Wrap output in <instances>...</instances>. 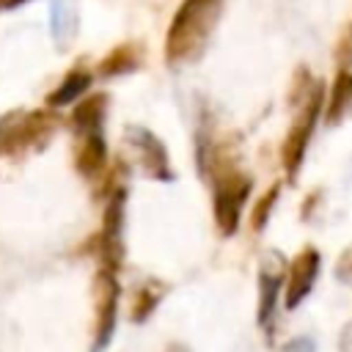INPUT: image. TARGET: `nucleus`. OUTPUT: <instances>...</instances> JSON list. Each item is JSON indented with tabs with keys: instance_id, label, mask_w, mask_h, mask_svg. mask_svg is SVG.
Segmentation results:
<instances>
[{
	"instance_id": "7ed1b4c3",
	"label": "nucleus",
	"mask_w": 352,
	"mask_h": 352,
	"mask_svg": "<svg viewBox=\"0 0 352 352\" xmlns=\"http://www.w3.org/2000/svg\"><path fill=\"white\" fill-rule=\"evenodd\" d=\"M322 104H324V85L316 80L314 88L305 94V99L300 104H294V121H292V126L280 143V165L289 176V182H294L300 173V165L305 160L314 126H316L319 113H322Z\"/></svg>"
},
{
	"instance_id": "6e6552de",
	"label": "nucleus",
	"mask_w": 352,
	"mask_h": 352,
	"mask_svg": "<svg viewBox=\"0 0 352 352\" xmlns=\"http://www.w3.org/2000/svg\"><path fill=\"white\" fill-rule=\"evenodd\" d=\"M319 264H322V256L316 248L305 245L292 261H289V275H286V292H283V305L286 311H294L311 292H314V283L319 278Z\"/></svg>"
},
{
	"instance_id": "6ab92c4d",
	"label": "nucleus",
	"mask_w": 352,
	"mask_h": 352,
	"mask_svg": "<svg viewBox=\"0 0 352 352\" xmlns=\"http://www.w3.org/2000/svg\"><path fill=\"white\" fill-rule=\"evenodd\" d=\"M280 352H316V341L311 336H297L280 346Z\"/></svg>"
},
{
	"instance_id": "dca6fc26",
	"label": "nucleus",
	"mask_w": 352,
	"mask_h": 352,
	"mask_svg": "<svg viewBox=\"0 0 352 352\" xmlns=\"http://www.w3.org/2000/svg\"><path fill=\"white\" fill-rule=\"evenodd\" d=\"M278 195H280V182H275L261 198H258V204L253 206V214H250V228L256 231V234H261L264 228H267V223H270V214H272V206L278 204Z\"/></svg>"
},
{
	"instance_id": "f257e3e1",
	"label": "nucleus",
	"mask_w": 352,
	"mask_h": 352,
	"mask_svg": "<svg viewBox=\"0 0 352 352\" xmlns=\"http://www.w3.org/2000/svg\"><path fill=\"white\" fill-rule=\"evenodd\" d=\"M220 14L223 0H182L165 33V63H195L206 52V44L220 22Z\"/></svg>"
},
{
	"instance_id": "412c9836",
	"label": "nucleus",
	"mask_w": 352,
	"mask_h": 352,
	"mask_svg": "<svg viewBox=\"0 0 352 352\" xmlns=\"http://www.w3.org/2000/svg\"><path fill=\"white\" fill-rule=\"evenodd\" d=\"M25 3H30V0H0V14H3V11H14V8H22Z\"/></svg>"
},
{
	"instance_id": "0eeeda50",
	"label": "nucleus",
	"mask_w": 352,
	"mask_h": 352,
	"mask_svg": "<svg viewBox=\"0 0 352 352\" xmlns=\"http://www.w3.org/2000/svg\"><path fill=\"white\" fill-rule=\"evenodd\" d=\"M283 280H286V258L278 250H267L261 258V267H258V305H256V322L267 333H270V324L275 316V305H278Z\"/></svg>"
},
{
	"instance_id": "ddd939ff",
	"label": "nucleus",
	"mask_w": 352,
	"mask_h": 352,
	"mask_svg": "<svg viewBox=\"0 0 352 352\" xmlns=\"http://www.w3.org/2000/svg\"><path fill=\"white\" fill-rule=\"evenodd\" d=\"M322 110H324L327 126H338L352 113V69H338V74L330 85L327 104H322Z\"/></svg>"
},
{
	"instance_id": "4be33fe9",
	"label": "nucleus",
	"mask_w": 352,
	"mask_h": 352,
	"mask_svg": "<svg viewBox=\"0 0 352 352\" xmlns=\"http://www.w3.org/2000/svg\"><path fill=\"white\" fill-rule=\"evenodd\" d=\"M3 126H6V118H0V132H3Z\"/></svg>"
},
{
	"instance_id": "f3484780",
	"label": "nucleus",
	"mask_w": 352,
	"mask_h": 352,
	"mask_svg": "<svg viewBox=\"0 0 352 352\" xmlns=\"http://www.w3.org/2000/svg\"><path fill=\"white\" fill-rule=\"evenodd\" d=\"M336 60H338V69H352V25H346L338 36Z\"/></svg>"
},
{
	"instance_id": "1a4fd4ad",
	"label": "nucleus",
	"mask_w": 352,
	"mask_h": 352,
	"mask_svg": "<svg viewBox=\"0 0 352 352\" xmlns=\"http://www.w3.org/2000/svg\"><path fill=\"white\" fill-rule=\"evenodd\" d=\"M74 170L85 182H99V176L107 170V143L102 132L80 135L74 146Z\"/></svg>"
},
{
	"instance_id": "39448f33",
	"label": "nucleus",
	"mask_w": 352,
	"mask_h": 352,
	"mask_svg": "<svg viewBox=\"0 0 352 352\" xmlns=\"http://www.w3.org/2000/svg\"><path fill=\"white\" fill-rule=\"evenodd\" d=\"M118 275L113 270L99 267L94 275V352H102L116 333V319H118Z\"/></svg>"
},
{
	"instance_id": "2eb2a0df",
	"label": "nucleus",
	"mask_w": 352,
	"mask_h": 352,
	"mask_svg": "<svg viewBox=\"0 0 352 352\" xmlns=\"http://www.w3.org/2000/svg\"><path fill=\"white\" fill-rule=\"evenodd\" d=\"M50 28L58 47H69L77 33V8L72 0H52L50 6Z\"/></svg>"
},
{
	"instance_id": "423d86ee",
	"label": "nucleus",
	"mask_w": 352,
	"mask_h": 352,
	"mask_svg": "<svg viewBox=\"0 0 352 352\" xmlns=\"http://www.w3.org/2000/svg\"><path fill=\"white\" fill-rule=\"evenodd\" d=\"M124 140L135 151L138 165H140V170L148 179H154V182H173V168H170V160H168V148H165V143L151 129L132 124V126H126Z\"/></svg>"
},
{
	"instance_id": "9d476101",
	"label": "nucleus",
	"mask_w": 352,
	"mask_h": 352,
	"mask_svg": "<svg viewBox=\"0 0 352 352\" xmlns=\"http://www.w3.org/2000/svg\"><path fill=\"white\" fill-rule=\"evenodd\" d=\"M107 104H110V96L102 94V91L77 99L74 102V110L69 116V126H72L74 138L91 135V132H102L104 118H107Z\"/></svg>"
},
{
	"instance_id": "20e7f679",
	"label": "nucleus",
	"mask_w": 352,
	"mask_h": 352,
	"mask_svg": "<svg viewBox=\"0 0 352 352\" xmlns=\"http://www.w3.org/2000/svg\"><path fill=\"white\" fill-rule=\"evenodd\" d=\"M124 209H126V190L118 187L104 198L102 228L91 239L99 267L113 270V272H118L124 264Z\"/></svg>"
},
{
	"instance_id": "a211bd4d",
	"label": "nucleus",
	"mask_w": 352,
	"mask_h": 352,
	"mask_svg": "<svg viewBox=\"0 0 352 352\" xmlns=\"http://www.w3.org/2000/svg\"><path fill=\"white\" fill-rule=\"evenodd\" d=\"M333 275H336L338 283H346V286L352 283V245H346L341 250V256H338V261L333 267Z\"/></svg>"
},
{
	"instance_id": "f03ea898",
	"label": "nucleus",
	"mask_w": 352,
	"mask_h": 352,
	"mask_svg": "<svg viewBox=\"0 0 352 352\" xmlns=\"http://www.w3.org/2000/svg\"><path fill=\"white\" fill-rule=\"evenodd\" d=\"M58 126H60V116L50 107L19 113V116H6V126L0 132V154L22 157L30 151H41Z\"/></svg>"
},
{
	"instance_id": "aec40b11",
	"label": "nucleus",
	"mask_w": 352,
	"mask_h": 352,
	"mask_svg": "<svg viewBox=\"0 0 352 352\" xmlns=\"http://www.w3.org/2000/svg\"><path fill=\"white\" fill-rule=\"evenodd\" d=\"M338 352H352V322H346L338 333Z\"/></svg>"
},
{
	"instance_id": "4468645a",
	"label": "nucleus",
	"mask_w": 352,
	"mask_h": 352,
	"mask_svg": "<svg viewBox=\"0 0 352 352\" xmlns=\"http://www.w3.org/2000/svg\"><path fill=\"white\" fill-rule=\"evenodd\" d=\"M165 294H168V283H162V280L148 278V280L138 283V289L132 292V302H129V319L135 324H143L157 311V305L162 302Z\"/></svg>"
},
{
	"instance_id": "f8f14e48",
	"label": "nucleus",
	"mask_w": 352,
	"mask_h": 352,
	"mask_svg": "<svg viewBox=\"0 0 352 352\" xmlns=\"http://www.w3.org/2000/svg\"><path fill=\"white\" fill-rule=\"evenodd\" d=\"M91 82H94V74H91L85 66H72V69L63 74V80L47 94V107H50V110H60V107H66V104H74L77 99H82V96L88 94Z\"/></svg>"
},
{
	"instance_id": "9b49d317",
	"label": "nucleus",
	"mask_w": 352,
	"mask_h": 352,
	"mask_svg": "<svg viewBox=\"0 0 352 352\" xmlns=\"http://www.w3.org/2000/svg\"><path fill=\"white\" fill-rule=\"evenodd\" d=\"M143 60H146V47L140 41H121L96 63V74L104 80L132 74L143 66Z\"/></svg>"
}]
</instances>
